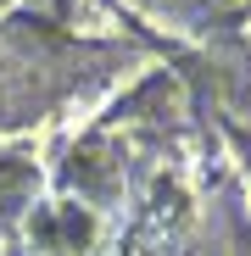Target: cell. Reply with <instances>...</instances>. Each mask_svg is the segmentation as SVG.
I'll return each mask as SVG.
<instances>
[{
    "label": "cell",
    "instance_id": "cell-1",
    "mask_svg": "<svg viewBox=\"0 0 251 256\" xmlns=\"http://www.w3.org/2000/svg\"><path fill=\"white\" fill-rule=\"evenodd\" d=\"M34 190H39V167H34V156H23V150H0V223L23 218L28 200H34Z\"/></svg>",
    "mask_w": 251,
    "mask_h": 256
}]
</instances>
